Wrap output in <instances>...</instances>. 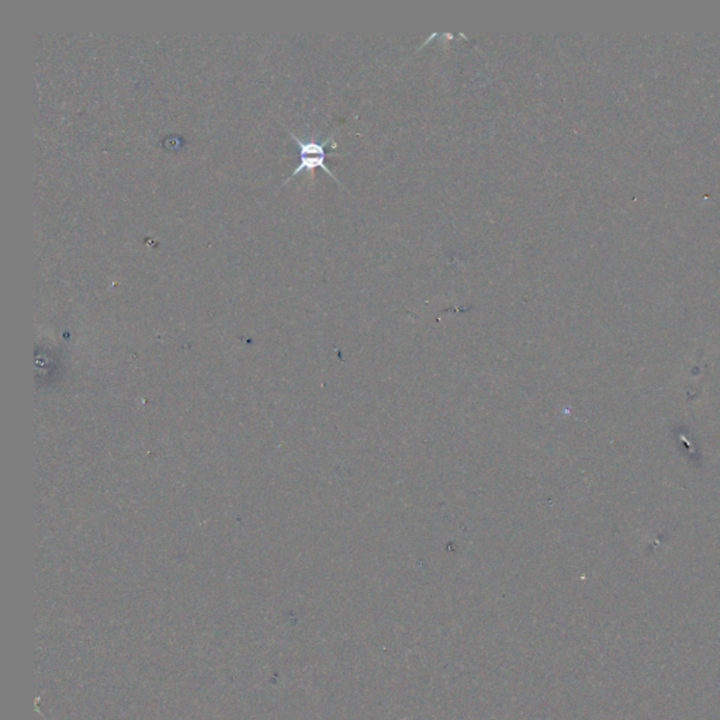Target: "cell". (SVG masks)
I'll return each mask as SVG.
<instances>
[{
  "label": "cell",
  "instance_id": "cell-1",
  "mask_svg": "<svg viewBox=\"0 0 720 720\" xmlns=\"http://www.w3.org/2000/svg\"><path fill=\"white\" fill-rule=\"evenodd\" d=\"M289 134H290V137L297 142V145H299V148H300V163H299V166L293 170L292 176H290L287 180H285V184H286V183L293 177V176H296L297 173H300V172H303V170H307V172H310V173L313 175V172H314L317 168H321V169H322L324 172H327V173H328V175H330V176H331L337 183H338V184H341L342 187H345V186L338 180V177L332 173V170H331V169H328V166L325 165V158H327L325 147H327L330 142H332V141H334V135H331L330 138L324 140L322 142H317V141H303L301 138H299V137H297L294 133H292V131H289ZM345 189H346V187H345ZM346 190H348V189H346Z\"/></svg>",
  "mask_w": 720,
  "mask_h": 720
}]
</instances>
